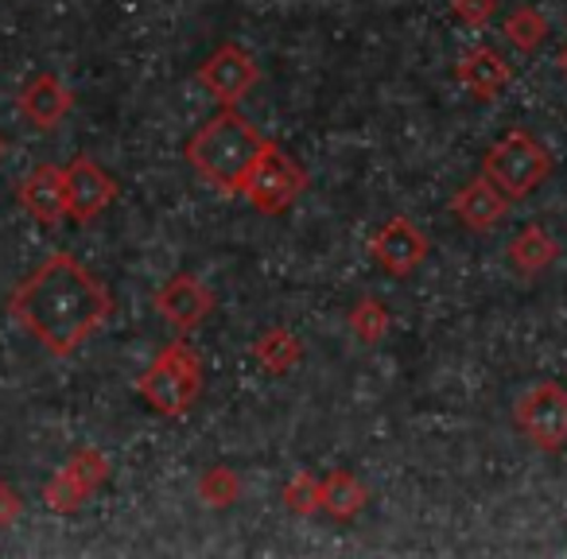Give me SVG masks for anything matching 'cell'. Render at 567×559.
Instances as JSON below:
<instances>
[{"label": "cell", "instance_id": "cell-1", "mask_svg": "<svg viewBox=\"0 0 567 559\" xmlns=\"http://www.w3.org/2000/svg\"><path fill=\"white\" fill-rule=\"evenodd\" d=\"M110 292L71 252L48 257L24 284L12 292V319L55 358H66L110 315Z\"/></svg>", "mask_w": 567, "mask_h": 559}, {"label": "cell", "instance_id": "cell-2", "mask_svg": "<svg viewBox=\"0 0 567 559\" xmlns=\"http://www.w3.org/2000/svg\"><path fill=\"white\" fill-rule=\"evenodd\" d=\"M268 136H260V128H252V121H245L241 113L221 110L198 128L187 141L183 156L190 159L198 175L206 183H214L226 195H241L245 179H249L252 164L265 152Z\"/></svg>", "mask_w": 567, "mask_h": 559}, {"label": "cell", "instance_id": "cell-3", "mask_svg": "<svg viewBox=\"0 0 567 559\" xmlns=\"http://www.w3.org/2000/svg\"><path fill=\"white\" fill-rule=\"evenodd\" d=\"M136 393L144 396L152 412L159 416H183L203 393V362H198L190 342H172L156 362L136 381Z\"/></svg>", "mask_w": 567, "mask_h": 559}, {"label": "cell", "instance_id": "cell-4", "mask_svg": "<svg viewBox=\"0 0 567 559\" xmlns=\"http://www.w3.org/2000/svg\"><path fill=\"white\" fill-rule=\"evenodd\" d=\"M482 172H486V179L494 183L509 203H520V198H528L551 175V156L533 133L509 128V133L486 152Z\"/></svg>", "mask_w": 567, "mask_h": 559}, {"label": "cell", "instance_id": "cell-5", "mask_svg": "<svg viewBox=\"0 0 567 559\" xmlns=\"http://www.w3.org/2000/svg\"><path fill=\"white\" fill-rule=\"evenodd\" d=\"M303 190H308V172H303L288 152L268 141L260 159L252 164L249 179H245L241 195L249 198L260 214H288L300 203Z\"/></svg>", "mask_w": 567, "mask_h": 559}, {"label": "cell", "instance_id": "cell-6", "mask_svg": "<svg viewBox=\"0 0 567 559\" xmlns=\"http://www.w3.org/2000/svg\"><path fill=\"white\" fill-rule=\"evenodd\" d=\"M517 427L533 447L540 451H559L567 447V389L556 381L528 389L517 401Z\"/></svg>", "mask_w": 567, "mask_h": 559}, {"label": "cell", "instance_id": "cell-7", "mask_svg": "<svg viewBox=\"0 0 567 559\" xmlns=\"http://www.w3.org/2000/svg\"><path fill=\"white\" fill-rule=\"evenodd\" d=\"M257 79H260L257 63H252V55H245L237 43H221V48L198 66V82H203L221 105L241 102V97L257 86Z\"/></svg>", "mask_w": 567, "mask_h": 559}, {"label": "cell", "instance_id": "cell-8", "mask_svg": "<svg viewBox=\"0 0 567 559\" xmlns=\"http://www.w3.org/2000/svg\"><path fill=\"white\" fill-rule=\"evenodd\" d=\"M113 198H117V183L90 156H79L66 167V214L74 221H94L102 210H110Z\"/></svg>", "mask_w": 567, "mask_h": 559}, {"label": "cell", "instance_id": "cell-9", "mask_svg": "<svg viewBox=\"0 0 567 559\" xmlns=\"http://www.w3.org/2000/svg\"><path fill=\"white\" fill-rule=\"evenodd\" d=\"M156 311L175 327V331H195V327L206 323V315L214 311V296L210 288L190 272L172 276L164 288L156 292Z\"/></svg>", "mask_w": 567, "mask_h": 559}, {"label": "cell", "instance_id": "cell-10", "mask_svg": "<svg viewBox=\"0 0 567 559\" xmlns=\"http://www.w3.org/2000/svg\"><path fill=\"white\" fill-rule=\"evenodd\" d=\"M370 249L385 272L412 276L427 260V237L420 234L409 218H389L385 226L378 229V237H373Z\"/></svg>", "mask_w": 567, "mask_h": 559}, {"label": "cell", "instance_id": "cell-11", "mask_svg": "<svg viewBox=\"0 0 567 559\" xmlns=\"http://www.w3.org/2000/svg\"><path fill=\"white\" fill-rule=\"evenodd\" d=\"M20 206L43 226H59L66 218V172L55 164H43L20 183Z\"/></svg>", "mask_w": 567, "mask_h": 559}, {"label": "cell", "instance_id": "cell-12", "mask_svg": "<svg viewBox=\"0 0 567 559\" xmlns=\"http://www.w3.org/2000/svg\"><path fill=\"white\" fill-rule=\"evenodd\" d=\"M505 210H509V198H505L486 175H482V179H471L455 198H451V214H455L466 229H478V234L494 229L497 221L505 218Z\"/></svg>", "mask_w": 567, "mask_h": 559}, {"label": "cell", "instance_id": "cell-13", "mask_svg": "<svg viewBox=\"0 0 567 559\" xmlns=\"http://www.w3.org/2000/svg\"><path fill=\"white\" fill-rule=\"evenodd\" d=\"M20 113L32 121L35 128H55L59 121L71 113V90L55 79V74H40L24 86L20 94Z\"/></svg>", "mask_w": 567, "mask_h": 559}, {"label": "cell", "instance_id": "cell-14", "mask_svg": "<svg viewBox=\"0 0 567 559\" xmlns=\"http://www.w3.org/2000/svg\"><path fill=\"white\" fill-rule=\"evenodd\" d=\"M509 79H513L509 63L489 48L471 51V55H463V63H458V82H463L474 97H482V102H494V97L509 86Z\"/></svg>", "mask_w": 567, "mask_h": 559}, {"label": "cell", "instance_id": "cell-15", "mask_svg": "<svg viewBox=\"0 0 567 559\" xmlns=\"http://www.w3.org/2000/svg\"><path fill=\"white\" fill-rule=\"evenodd\" d=\"M370 501V489L354 478L350 470H331L319 482V509H327L334 520H350L365 509Z\"/></svg>", "mask_w": 567, "mask_h": 559}, {"label": "cell", "instance_id": "cell-16", "mask_svg": "<svg viewBox=\"0 0 567 559\" xmlns=\"http://www.w3.org/2000/svg\"><path fill=\"white\" fill-rule=\"evenodd\" d=\"M559 257V245L551 241V234L544 226H525L509 241V260L520 276H536Z\"/></svg>", "mask_w": 567, "mask_h": 559}, {"label": "cell", "instance_id": "cell-17", "mask_svg": "<svg viewBox=\"0 0 567 559\" xmlns=\"http://www.w3.org/2000/svg\"><path fill=\"white\" fill-rule=\"evenodd\" d=\"M252 354H257V362L265 365L268 373H276V377H284V373H292L296 365H300L303 358V342L296 339L292 331H284V327H272V331H265L257 339V346H252Z\"/></svg>", "mask_w": 567, "mask_h": 559}, {"label": "cell", "instance_id": "cell-18", "mask_svg": "<svg viewBox=\"0 0 567 559\" xmlns=\"http://www.w3.org/2000/svg\"><path fill=\"white\" fill-rule=\"evenodd\" d=\"M505 40L513 43L517 51H536L544 40H548V20H544L540 9L533 4H520L505 17Z\"/></svg>", "mask_w": 567, "mask_h": 559}, {"label": "cell", "instance_id": "cell-19", "mask_svg": "<svg viewBox=\"0 0 567 559\" xmlns=\"http://www.w3.org/2000/svg\"><path fill=\"white\" fill-rule=\"evenodd\" d=\"M350 331H354L358 342H365V346H378V342L389 334V311H385V303H378V300H358L354 311H350Z\"/></svg>", "mask_w": 567, "mask_h": 559}, {"label": "cell", "instance_id": "cell-20", "mask_svg": "<svg viewBox=\"0 0 567 559\" xmlns=\"http://www.w3.org/2000/svg\"><path fill=\"white\" fill-rule=\"evenodd\" d=\"M198 497L206 505H214V509H226V505H234L241 497V482H237V474L229 466H210L198 478Z\"/></svg>", "mask_w": 567, "mask_h": 559}, {"label": "cell", "instance_id": "cell-21", "mask_svg": "<svg viewBox=\"0 0 567 559\" xmlns=\"http://www.w3.org/2000/svg\"><path fill=\"white\" fill-rule=\"evenodd\" d=\"M86 497H90V489L82 486V482L74 478V474L66 470V466L55 474V478L48 482V489H43V501H48L55 513H79Z\"/></svg>", "mask_w": 567, "mask_h": 559}, {"label": "cell", "instance_id": "cell-22", "mask_svg": "<svg viewBox=\"0 0 567 559\" xmlns=\"http://www.w3.org/2000/svg\"><path fill=\"white\" fill-rule=\"evenodd\" d=\"M66 470H71L74 478H79L82 486L94 494V489L105 486V478H110V458H105L102 451H94V447H82V451H74V455H71Z\"/></svg>", "mask_w": 567, "mask_h": 559}, {"label": "cell", "instance_id": "cell-23", "mask_svg": "<svg viewBox=\"0 0 567 559\" xmlns=\"http://www.w3.org/2000/svg\"><path fill=\"white\" fill-rule=\"evenodd\" d=\"M284 505L292 513H300V517H311V513L319 509V478L308 470L296 474L288 486H284Z\"/></svg>", "mask_w": 567, "mask_h": 559}, {"label": "cell", "instance_id": "cell-24", "mask_svg": "<svg viewBox=\"0 0 567 559\" xmlns=\"http://www.w3.org/2000/svg\"><path fill=\"white\" fill-rule=\"evenodd\" d=\"M451 12H455L463 24L482 28L497 12V0H451Z\"/></svg>", "mask_w": 567, "mask_h": 559}, {"label": "cell", "instance_id": "cell-25", "mask_svg": "<svg viewBox=\"0 0 567 559\" xmlns=\"http://www.w3.org/2000/svg\"><path fill=\"white\" fill-rule=\"evenodd\" d=\"M24 513V497L9 486V482H0V528H12Z\"/></svg>", "mask_w": 567, "mask_h": 559}, {"label": "cell", "instance_id": "cell-26", "mask_svg": "<svg viewBox=\"0 0 567 559\" xmlns=\"http://www.w3.org/2000/svg\"><path fill=\"white\" fill-rule=\"evenodd\" d=\"M559 71H564V74H567V48H564V51H559Z\"/></svg>", "mask_w": 567, "mask_h": 559}, {"label": "cell", "instance_id": "cell-27", "mask_svg": "<svg viewBox=\"0 0 567 559\" xmlns=\"http://www.w3.org/2000/svg\"><path fill=\"white\" fill-rule=\"evenodd\" d=\"M4 148H9V144H4V136H0V156H4Z\"/></svg>", "mask_w": 567, "mask_h": 559}]
</instances>
